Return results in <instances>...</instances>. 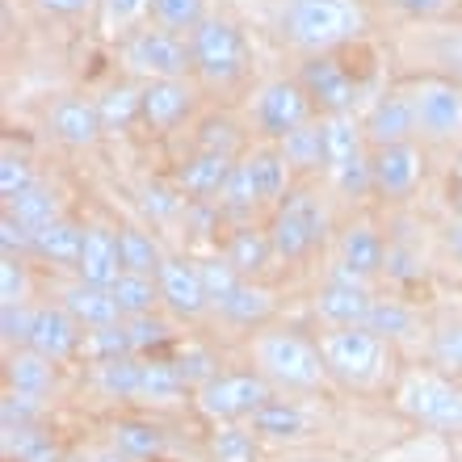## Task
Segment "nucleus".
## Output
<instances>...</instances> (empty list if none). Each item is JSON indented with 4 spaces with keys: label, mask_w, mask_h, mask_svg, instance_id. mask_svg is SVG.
Returning <instances> with one entry per match:
<instances>
[{
    "label": "nucleus",
    "mask_w": 462,
    "mask_h": 462,
    "mask_svg": "<svg viewBox=\"0 0 462 462\" xmlns=\"http://www.w3.org/2000/svg\"><path fill=\"white\" fill-rule=\"evenodd\" d=\"M30 332H34V307L30 303L0 307V341H5V349L30 345Z\"/></svg>",
    "instance_id": "nucleus-45"
},
{
    "label": "nucleus",
    "mask_w": 462,
    "mask_h": 462,
    "mask_svg": "<svg viewBox=\"0 0 462 462\" xmlns=\"http://www.w3.org/2000/svg\"><path fill=\"white\" fill-rule=\"evenodd\" d=\"M147 17H152V25L169 30V34L189 38L210 17V9H207V0H152Z\"/></svg>",
    "instance_id": "nucleus-36"
},
{
    "label": "nucleus",
    "mask_w": 462,
    "mask_h": 462,
    "mask_svg": "<svg viewBox=\"0 0 462 462\" xmlns=\"http://www.w3.org/2000/svg\"><path fill=\"white\" fill-rule=\"evenodd\" d=\"M215 458H219V462H256L253 429L219 425V429H215Z\"/></svg>",
    "instance_id": "nucleus-43"
},
{
    "label": "nucleus",
    "mask_w": 462,
    "mask_h": 462,
    "mask_svg": "<svg viewBox=\"0 0 462 462\" xmlns=\"http://www.w3.org/2000/svg\"><path fill=\"white\" fill-rule=\"evenodd\" d=\"M118 248H122V273H143V278H156L164 256H169L152 231L134 227V223L118 227Z\"/></svg>",
    "instance_id": "nucleus-30"
},
{
    "label": "nucleus",
    "mask_w": 462,
    "mask_h": 462,
    "mask_svg": "<svg viewBox=\"0 0 462 462\" xmlns=\"http://www.w3.org/2000/svg\"><path fill=\"white\" fill-rule=\"evenodd\" d=\"M189 55H194V76L210 88H231L248 76L253 51L248 38L227 13H210L207 22L189 34Z\"/></svg>",
    "instance_id": "nucleus-3"
},
{
    "label": "nucleus",
    "mask_w": 462,
    "mask_h": 462,
    "mask_svg": "<svg viewBox=\"0 0 462 462\" xmlns=\"http://www.w3.org/2000/svg\"><path fill=\"white\" fill-rule=\"evenodd\" d=\"M278 30L291 47L307 55L341 51L365 30V9L357 0H282Z\"/></svg>",
    "instance_id": "nucleus-1"
},
{
    "label": "nucleus",
    "mask_w": 462,
    "mask_h": 462,
    "mask_svg": "<svg viewBox=\"0 0 462 462\" xmlns=\"http://www.w3.org/2000/svg\"><path fill=\"white\" fill-rule=\"evenodd\" d=\"M126 332H131V349H134V357H147V353L164 349V345L172 341V328L156 316V311H152V316H134V319H126Z\"/></svg>",
    "instance_id": "nucleus-42"
},
{
    "label": "nucleus",
    "mask_w": 462,
    "mask_h": 462,
    "mask_svg": "<svg viewBox=\"0 0 462 462\" xmlns=\"http://www.w3.org/2000/svg\"><path fill=\"white\" fill-rule=\"evenodd\" d=\"M60 303L72 311L76 324H80L85 332L106 328V324H118L122 319V307H118V299H114L110 286H93V282H80V278H76L72 286H63Z\"/></svg>",
    "instance_id": "nucleus-27"
},
{
    "label": "nucleus",
    "mask_w": 462,
    "mask_h": 462,
    "mask_svg": "<svg viewBox=\"0 0 462 462\" xmlns=\"http://www.w3.org/2000/svg\"><path fill=\"white\" fill-rule=\"evenodd\" d=\"M80 248H85V223L76 219H55L51 227L34 231V248H30V256H38V261H47V265H72L80 261Z\"/></svg>",
    "instance_id": "nucleus-29"
},
{
    "label": "nucleus",
    "mask_w": 462,
    "mask_h": 462,
    "mask_svg": "<svg viewBox=\"0 0 462 462\" xmlns=\"http://www.w3.org/2000/svg\"><path fill=\"white\" fill-rule=\"evenodd\" d=\"M446 202H450V215L462 219V152L454 156L450 177H446Z\"/></svg>",
    "instance_id": "nucleus-54"
},
{
    "label": "nucleus",
    "mask_w": 462,
    "mask_h": 462,
    "mask_svg": "<svg viewBox=\"0 0 462 462\" xmlns=\"http://www.w3.org/2000/svg\"><path fill=\"white\" fill-rule=\"evenodd\" d=\"M185 202L189 198L177 189V185H164V181H147L143 185V210L152 215V219H177L185 210Z\"/></svg>",
    "instance_id": "nucleus-46"
},
{
    "label": "nucleus",
    "mask_w": 462,
    "mask_h": 462,
    "mask_svg": "<svg viewBox=\"0 0 462 462\" xmlns=\"http://www.w3.org/2000/svg\"><path fill=\"white\" fill-rule=\"evenodd\" d=\"M0 248H5V256H25L30 248H34V231L25 227L13 210L0 215Z\"/></svg>",
    "instance_id": "nucleus-51"
},
{
    "label": "nucleus",
    "mask_w": 462,
    "mask_h": 462,
    "mask_svg": "<svg viewBox=\"0 0 462 462\" xmlns=\"http://www.w3.org/2000/svg\"><path fill=\"white\" fill-rule=\"evenodd\" d=\"M122 63L126 72L143 80H189L194 76V55H189V38L169 34L160 25H139L122 42Z\"/></svg>",
    "instance_id": "nucleus-9"
},
{
    "label": "nucleus",
    "mask_w": 462,
    "mask_h": 462,
    "mask_svg": "<svg viewBox=\"0 0 462 462\" xmlns=\"http://www.w3.org/2000/svg\"><path fill=\"white\" fill-rule=\"evenodd\" d=\"M85 345V332L76 324V316L63 303H38L34 307V332H30V349H38L42 357L60 365L68 357H76Z\"/></svg>",
    "instance_id": "nucleus-19"
},
{
    "label": "nucleus",
    "mask_w": 462,
    "mask_h": 462,
    "mask_svg": "<svg viewBox=\"0 0 462 462\" xmlns=\"http://www.w3.org/2000/svg\"><path fill=\"white\" fill-rule=\"evenodd\" d=\"M265 227H269V240H273L278 261L282 265H294V261H307L324 244V236H328V210H324V202L311 189L294 185L291 194L273 207Z\"/></svg>",
    "instance_id": "nucleus-4"
},
{
    "label": "nucleus",
    "mask_w": 462,
    "mask_h": 462,
    "mask_svg": "<svg viewBox=\"0 0 462 462\" xmlns=\"http://www.w3.org/2000/svg\"><path fill=\"white\" fill-rule=\"evenodd\" d=\"M5 210H13L17 219L25 223L30 231H42V227H51L55 219H63V210H60V198H55V189L51 185H42L38 181L34 189H25L13 207H5Z\"/></svg>",
    "instance_id": "nucleus-38"
},
{
    "label": "nucleus",
    "mask_w": 462,
    "mask_h": 462,
    "mask_svg": "<svg viewBox=\"0 0 462 462\" xmlns=\"http://www.w3.org/2000/svg\"><path fill=\"white\" fill-rule=\"evenodd\" d=\"M324 122V172L337 194L345 198H365L374 194L370 181V143H365L362 118L357 114H337Z\"/></svg>",
    "instance_id": "nucleus-5"
},
{
    "label": "nucleus",
    "mask_w": 462,
    "mask_h": 462,
    "mask_svg": "<svg viewBox=\"0 0 462 462\" xmlns=\"http://www.w3.org/2000/svg\"><path fill=\"white\" fill-rule=\"evenodd\" d=\"M253 126L265 143H282L286 134H294L299 126L316 122V106L307 97V88L299 85V76H273L253 93Z\"/></svg>",
    "instance_id": "nucleus-10"
},
{
    "label": "nucleus",
    "mask_w": 462,
    "mask_h": 462,
    "mask_svg": "<svg viewBox=\"0 0 462 462\" xmlns=\"http://www.w3.org/2000/svg\"><path fill=\"white\" fill-rule=\"evenodd\" d=\"M147 9H152V0H101V17H106V25L118 30V34L139 30V22L147 17Z\"/></svg>",
    "instance_id": "nucleus-48"
},
{
    "label": "nucleus",
    "mask_w": 462,
    "mask_h": 462,
    "mask_svg": "<svg viewBox=\"0 0 462 462\" xmlns=\"http://www.w3.org/2000/svg\"><path fill=\"white\" fill-rule=\"evenodd\" d=\"M198 269H202V286H207V299H210V307L219 303L223 294L240 282V273L223 261V256H207V261H198Z\"/></svg>",
    "instance_id": "nucleus-49"
},
{
    "label": "nucleus",
    "mask_w": 462,
    "mask_h": 462,
    "mask_svg": "<svg viewBox=\"0 0 462 462\" xmlns=\"http://www.w3.org/2000/svg\"><path fill=\"white\" fill-rule=\"evenodd\" d=\"M248 429H253L256 441H273V446H286V441H303L307 433H311V416H307V408H299L294 400H282V395H273V400L261 408V412L248 420Z\"/></svg>",
    "instance_id": "nucleus-26"
},
{
    "label": "nucleus",
    "mask_w": 462,
    "mask_h": 462,
    "mask_svg": "<svg viewBox=\"0 0 462 462\" xmlns=\"http://www.w3.org/2000/svg\"><path fill=\"white\" fill-rule=\"evenodd\" d=\"M365 328L378 332L383 341L408 337V332H412V307H403L400 299H374L370 316H365Z\"/></svg>",
    "instance_id": "nucleus-40"
},
{
    "label": "nucleus",
    "mask_w": 462,
    "mask_h": 462,
    "mask_svg": "<svg viewBox=\"0 0 462 462\" xmlns=\"http://www.w3.org/2000/svg\"><path fill=\"white\" fill-rule=\"evenodd\" d=\"M391 9L403 17H416V22H438V17H450L458 9V0H391Z\"/></svg>",
    "instance_id": "nucleus-53"
},
{
    "label": "nucleus",
    "mask_w": 462,
    "mask_h": 462,
    "mask_svg": "<svg viewBox=\"0 0 462 462\" xmlns=\"http://www.w3.org/2000/svg\"><path fill=\"white\" fill-rule=\"evenodd\" d=\"M387 240L378 236L374 223H349L337 240V269L357 282H374L387 269Z\"/></svg>",
    "instance_id": "nucleus-20"
},
{
    "label": "nucleus",
    "mask_w": 462,
    "mask_h": 462,
    "mask_svg": "<svg viewBox=\"0 0 462 462\" xmlns=\"http://www.w3.org/2000/svg\"><path fill=\"white\" fill-rule=\"evenodd\" d=\"M416 110V134L429 143H462V85L450 76H416L408 80Z\"/></svg>",
    "instance_id": "nucleus-11"
},
{
    "label": "nucleus",
    "mask_w": 462,
    "mask_h": 462,
    "mask_svg": "<svg viewBox=\"0 0 462 462\" xmlns=\"http://www.w3.org/2000/svg\"><path fill=\"white\" fill-rule=\"evenodd\" d=\"M395 408L412 425L438 429V433H462V387L438 370H408L395 387Z\"/></svg>",
    "instance_id": "nucleus-6"
},
{
    "label": "nucleus",
    "mask_w": 462,
    "mask_h": 462,
    "mask_svg": "<svg viewBox=\"0 0 462 462\" xmlns=\"http://www.w3.org/2000/svg\"><path fill=\"white\" fill-rule=\"evenodd\" d=\"M110 291H114V299H118V307H122V319L152 316V311L160 307V282L143 278V273H122Z\"/></svg>",
    "instance_id": "nucleus-37"
},
{
    "label": "nucleus",
    "mask_w": 462,
    "mask_h": 462,
    "mask_svg": "<svg viewBox=\"0 0 462 462\" xmlns=\"http://www.w3.org/2000/svg\"><path fill=\"white\" fill-rule=\"evenodd\" d=\"M189 383L181 378V370L160 357H143V378H139V403H177L189 395Z\"/></svg>",
    "instance_id": "nucleus-33"
},
{
    "label": "nucleus",
    "mask_w": 462,
    "mask_h": 462,
    "mask_svg": "<svg viewBox=\"0 0 462 462\" xmlns=\"http://www.w3.org/2000/svg\"><path fill=\"white\" fill-rule=\"evenodd\" d=\"M362 131L370 147H391V143H412L416 139V110L408 88L395 85L387 93H378L362 114Z\"/></svg>",
    "instance_id": "nucleus-14"
},
{
    "label": "nucleus",
    "mask_w": 462,
    "mask_h": 462,
    "mask_svg": "<svg viewBox=\"0 0 462 462\" xmlns=\"http://www.w3.org/2000/svg\"><path fill=\"white\" fill-rule=\"evenodd\" d=\"M51 134L60 139L63 147H93L106 134V122H101V110L93 97H80V93H68L51 106L47 114Z\"/></svg>",
    "instance_id": "nucleus-22"
},
{
    "label": "nucleus",
    "mask_w": 462,
    "mask_h": 462,
    "mask_svg": "<svg viewBox=\"0 0 462 462\" xmlns=\"http://www.w3.org/2000/svg\"><path fill=\"white\" fill-rule=\"evenodd\" d=\"M210 311L223 316L227 324H236V328H265L269 319H273V294H269L261 282L240 278Z\"/></svg>",
    "instance_id": "nucleus-25"
},
{
    "label": "nucleus",
    "mask_w": 462,
    "mask_h": 462,
    "mask_svg": "<svg viewBox=\"0 0 462 462\" xmlns=\"http://www.w3.org/2000/svg\"><path fill=\"white\" fill-rule=\"evenodd\" d=\"M38 416H42V400L5 391V400H0V425L5 429H30V425H38Z\"/></svg>",
    "instance_id": "nucleus-47"
},
{
    "label": "nucleus",
    "mask_w": 462,
    "mask_h": 462,
    "mask_svg": "<svg viewBox=\"0 0 462 462\" xmlns=\"http://www.w3.org/2000/svg\"><path fill=\"white\" fill-rule=\"evenodd\" d=\"M93 387L106 400H139V378H143V357H118V362H93Z\"/></svg>",
    "instance_id": "nucleus-31"
},
{
    "label": "nucleus",
    "mask_w": 462,
    "mask_h": 462,
    "mask_svg": "<svg viewBox=\"0 0 462 462\" xmlns=\"http://www.w3.org/2000/svg\"><path fill=\"white\" fill-rule=\"evenodd\" d=\"M194 114V85L189 80H143V122L152 134L177 131Z\"/></svg>",
    "instance_id": "nucleus-21"
},
{
    "label": "nucleus",
    "mask_w": 462,
    "mask_h": 462,
    "mask_svg": "<svg viewBox=\"0 0 462 462\" xmlns=\"http://www.w3.org/2000/svg\"><path fill=\"white\" fill-rule=\"evenodd\" d=\"M5 383H9V391H17V395L42 400V395H51V387H55V362L42 357L38 349H30V345L9 349V357H5Z\"/></svg>",
    "instance_id": "nucleus-28"
},
{
    "label": "nucleus",
    "mask_w": 462,
    "mask_h": 462,
    "mask_svg": "<svg viewBox=\"0 0 462 462\" xmlns=\"http://www.w3.org/2000/svg\"><path fill=\"white\" fill-rule=\"evenodd\" d=\"M34 185H38V177H34L30 156L5 147V156H0V198H5V207H13V202H17L25 189H34Z\"/></svg>",
    "instance_id": "nucleus-41"
},
{
    "label": "nucleus",
    "mask_w": 462,
    "mask_h": 462,
    "mask_svg": "<svg viewBox=\"0 0 462 462\" xmlns=\"http://www.w3.org/2000/svg\"><path fill=\"white\" fill-rule=\"evenodd\" d=\"M110 446L126 462H152L164 450V433H160L152 420H118V425L110 429Z\"/></svg>",
    "instance_id": "nucleus-32"
},
{
    "label": "nucleus",
    "mask_w": 462,
    "mask_h": 462,
    "mask_svg": "<svg viewBox=\"0 0 462 462\" xmlns=\"http://www.w3.org/2000/svg\"><path fill=\"white\" fill-rule=\"evenodd\" d=\"M446 244H450V253L462 256V219L450 223V231H446Z\"/></svg>",
    "instance_id": "nucleus-55"
},
{
    "label": "nucleus",
    "mask_w": 462,
    "mask_h": 462,
    "mask_svg": "<svg viewBox=\"0 0 462 462\" xmlns=\"http://www.w3.org/2000/svg\"><path fill=\"white\" fill-rule=\"evenodd\" d=\"M273 395H278V387L265 374H256V370H227V374L207 378L194 391V403H198V412L207 416V420H215V425H244Z\"/></svg>",
    "instance_id": "nucleus-7"
},
{
    "label": "nucleus",
    "mask_w": 462,
    "mask_h": 462,
    "mask_svg": "<svg viewBox=\"0 0 462 462\" xmlns=\"http://www.w3.org/2000/svg\"><path fill=\"white\" fill-rule=\"evenodd\" d=\"M433 362L441 370H462V324H446L433 332Z\"/></svg>",
    "instance_id": "nucleus-50"
},
{
    "label": "nucleus",
    "mask_w": 462,
    "mask_h": 462,
    "mask_svg": "<svg viewBox=\"0 0 462 462\" xmlns=\"http://www.w3.org/2000/svg\"><path fill=\"white\" fill-rule=\"evenodd\" d=\"M231 169H236V156L202 152V147H198V152H189V156L177 164L172 185H177L189 202H219L227 181H231Z\"/></svg>",
    "instance_id": "nucleus-18"
},
{
    "label": "nucleus",
    "mask_w": 462,
    "mask_h": 462,
    "mask_svg": "<svg viewBox=\"0 0 462 462\" xmlns=\"http://www.w3.org/2000/svg\"><path fill=\"white\" fill-rule=\"evenodd\" d=\"M240 169H244V177H248V185H253L256 207H269V210H273L282 198L294 189V169L286 164V156H282L278 143L244 147Z\"/></svg>",
    "instance_id": "nucleus-17"
},
{
    "label": "nucleus",
    "mask_w": 462,
    "mask_h": 462,
    "mask_svg": "<svg viewBox=\"0 0 462 462\" xmlns=\"http://www.w3.org/2000/svg\"><path fill=\"white\" fill-rule=\"evenodd\" d=\"M299 85L307 88V97L316 106L319 118H337V114H357L362 101V80L337 51L324 55H307L299 68Z\"/></svg>",
    "instance_id": "nucleus-12"
},
{
    "label": "nucleus",
    "mask_w": 462,
    "mask_h": 462,
    "mask_svg": "<svg viewBox=\"0 0 462 462\" xmlns=\"http://www.w3.org/2000/svg\"><path fill=\"white\" fill-rule=\"evenodd\" d=\"M80 353H85L88 362H118V357H134L131 332H126V319L85 332V345H80Z\"/></svg>",
    "instance_id": "nucleus-39"
},
{
    "label": "nucleus",
    "mask_w": 462,
    "mask_h": 462,
    "mask_svg": "<svg viewBox=\"0 0 462 462\" xmlns=\"http://www.w3.org/2000/svg\"><path fill=\"white\" fill-rule=\"evenodd\" d=\"M30 5L51 22H80L93 9H101V0H30Z\"/></svg>",
    "instance_id": "nucleus-52"
},
{
    "label": "nucleus",
    "mask_w": 462,
    "mask_h": 462,
    "mask_svg": "<svg viewBox=\"0 0 462 462\" xmlns=\"http://www.w3.org/2000/svg\"><path fill=\"white\" fill-rule=\"evenodd\" d=\"M97 110H101L106 131H126V126H134L139 114H143V85H134V80H118V85H110L97 97Z\"/></svg>",
    "instance_id": "nucleus-34"
},
{
    "label": "nucleus",
    "mask_w": 462,
    "mask_h": 462,
    "mask_svg": "<svg viewBox=\"0 0 462 462\" xmlns=\"http://www.w3.org/2000/svg\"><path fill=\"white\" fill-rule=\"evenodd\" d=\"M319 353L332 378H341L345 387H374L387 370V341L370 332L365 324L357 328H328L319 337Z\"/></svg>",
    "instance_id": "nucleus-8"
},
{
    "label": "nucleus",
    "mask_w": 462,
    "mask_h": 462,
    "mask_svg": "<svg viewBox=\"0 0 462 462\" xmlns=\"http://www.w3.org/2000/svg\"><path fill=\"white\" fill-rule=\"evenodd\" d=\"M278 147L294 172H316V169L324 172V122L319 118L299 126L294 134H286Z\"/></svg>",
    "instance_id": "nucleus-35"
},
{
    "label": "nucleus",
    "mask_w": 462,
    "mask_h": 462,
    "mask_svg": "<svg viewBox=\"0 0 462 462\" xmlns=\"http://www.w3.org/2000/svg\"><path fill=\"white\" fill-rule=\"evenodd\" d=\"M311 307H316V316L324 319L328 328H357V324H365L370 307H374V291H370V282H357L337 269L316 291Z\"/></svg>",
    "instance_id": "nucleus-15"
},
{
    "label": "nucleus",
    "mask_w": 462,
    "mask_h": 462,
    "mask_svg": "<svg viewBox=\"0 0 462 462\" xmlns=\"http://www.w3.org/2000/svg\"><path fill=\"white\" fill-rule=\"evenodd\" d=\"M156 282H160V303L169 307L177 319H198L210 311L207 286H202V269H198V261H189V256H164Z\"/></svg>",
    "instance_id": "nucleus-16"
},
{
    "label": "nucleus",
    "mask_w": 462,
    "mask_h": 462,
    "mask_svg": "<svg viewBox=\"0 0 462 462\" xmlns=\"http://www.w3.org/2000/svg\"><path fill=\"white\" fill-rule=\"evenodd\" d=\"M76 278L93 282V286H114L122 278L118 231L110 223H88L85 227V248H80V261H76Z\"/></svg>",
    "instance_id": "nucleus-23"
},
{
    "label": "nucleus",
    "mask_w": 462,
    "mask_h": 462,
    "mask_svg": "<svg viewBox=\"0 0 462 462\" xmlns=\"http://www.w3.org/2000/svg\"><path fill=\"white\" fill-rule=\"evenodd\" d=\"M223 261H227L240 278L256 282L261 273H265L273 261H278V253H273V240H269V227H253V223H240V227H231L227 244H223Z\"/></svg>",
    "instance_id": "nucleus-24"
},
{
    "label": "nucleus",
    "mask_w": 462,
    "mask_h": 462,
    "mask_svg": "<svg viewBox=\"0 0 462 462\" xmlns=\"http://www.w3.org/2000/svg\"><path fill=\"white\" fill-rule=\"evenodd\" d=\"M248 353H253V370L265 374L278 391H316L332 378L328 365H324V353H319V341H307L303 332L256 328Z\"/></svg>",
    "instance_id": "nucleus-2"
},
{
    "label": "nucleus",
    "mask_w": 462,
    "mask_h": 462,
    "mask_svg": "<svg viewBox=\"0 0 462 462\" xmlns=\"http://www.w3.org/2000/svg\"><path fill=\"white\" fill-rule=\"evenodd\" d=\"M30 303V269L22 265V256H5L0 261V307Z\"/></svg>",
    "instance_id": "nucleus-44"
},
{
    "label": "nucleus",
    "mask_w": 462,
    "mask_h": 462,
    "mask_svg": "<svg viewBox=\"0 0 462 462\" xmlns=\"http://www.w3.org/2000/svg\"><path fill=\"white\" fill-rule=\"evenodd\" d=\"M370 181L383 202H408L425 181V147L416 143H391L370 147Z\"/></svg>",
    "instance_id": "nucleus-13"
}]
</instances>
